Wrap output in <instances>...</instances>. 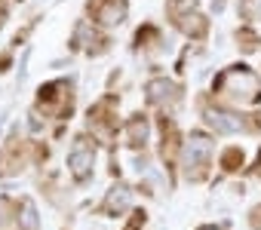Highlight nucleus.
<instances>
[{
    "label": "nucleus",
    "mask_w": 261,
    "mask_h": 230,
    "mask_svg": "<svg viewBox=\"0 0 261 230\" xmlns=\"http://www.w3.org/2000/svg\"><path fill=\"white\" fill-rule=\"evenodd\" d=\"M215 89L221 95H230L237 101H258L261 95V86H258V77L246 68H230L224 71L218 80H215Z\"/></svg>",
    "instance_id": "nucleus-1"
},
{
    "label": "nucleus",
    "mask_w": 261,
    "mask_h": 230,
    "mask_svg": "<svg viewBox=\"0 0 261 230\" xmlns=\"http://www.w3.org/2000/svg\"><path fill=\"white\" fill-rule=\"evenodd\" d=\"M89 166H92V148L80 138L77 145H74V151H71V172H74V178H86L89 175Z\"/></svg>",
    "instance_id": "nucleus-2"
},
{
    "label": "nucleus",
    "mask_w": 261,
    "mask_h": 230,
    "mask_svg": "<svg viewBox=\"0 0 261 230\" xmlns=\"http://www.w3.org/2000/svg\"><path fill=\"white\" fill-rule=\"evenodd\" d=\"M206 160H209V141H206L203 135H197V138L188 145V172H191V166H197L194 178H200L203 169H206Z\"/></svg>",
    "instance_id": "nucleus-3"
},
{
    "label": "nucleus",
    "mask_w": 261,
    "mask_h": 230,
    "mask_svg": "<svg viewBox=\"0 0 261 230\" xmlns=\"http://www.w3.org/2000/svg\"><path fill=\"white\" fill-rule=\"evenodd\" d=\"M126 199H129V196H126V190H123V187H120V190H114V193L108 196V203H105V212H114V209L120 212V209L126 206Z\"/></svg>",
    "instance_id": "nucleus-4"
},
{
    "label": "nucleus",
    "mask_w": 261,
    "mask_h": 230,
    "mask_svg": "<svg viewBox=\"0 0 261 230\" xmlns=\"http://www.w3.org/2000/svg\"><path fill=\"white\" fill-rule=\"evenodd\" d=\"M200 230H218V227H200Z\"/></svg>",
    "instance_id": "nucleus-5"
}]
</instances>
